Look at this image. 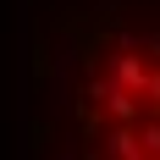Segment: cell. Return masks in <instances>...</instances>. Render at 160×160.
<instances>
[{"instance_id": "1", "label": "cell", "mask_w": 160, "mask_h": 160, "mask_svg": "<svg viewBox=\"0 0 160 160\" xmlns=\"http://www.w3.org/2000/svg\"><path fill=\"white\" fill-rule=\"evenodd\" d=\"M17 160H160V0L33 6Z\"/></svg>"}]
</instances>
